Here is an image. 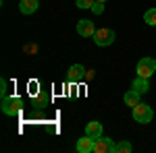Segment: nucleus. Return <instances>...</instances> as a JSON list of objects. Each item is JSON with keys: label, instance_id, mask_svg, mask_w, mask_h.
<instances>
[{"label": "nucleus", "instance_id": "2", "mask_svg": "<svg viewBox=\"0 0 156 153\" xmlns=\"http://www.w3.org/2000/svg\"><path fill=\"white\" fill-rule=\"evenodd\" d=\"M152 118H154V112H152V108L146 106V104H137V106L133 108V120L135 122H140V124H148V122H152Z\"/></svg>", "mask_w": 156, "mask_h": 153}, {"label": "nucleus", "instance_id": "10", "mask_svg": "<svg viewBox=\"0 0 156 153\" xmlns=\"http://www.w3.org/2000/svg\"><path fill=\"white\" fill-rule=\"evenodd\" d=\"M37 6H40L37 0H21V4H19V8H21L23 15H31V12H36Z\"/></svg>", "mask_w": 156, "mask_h": 153}, {"label": "nucleus", "instance_id": "7", "mask_svg": "<svg viewBox=\"0 0 156 153\" xmlns=\"http://www.w3.org/2000/svg\"><path fill=\"white\" fill-rule=\"evenodd\" d=\"M94 141H96V139H92V137L85 135L83 139L77 141V151L79 153H92L94 151Z\"/></svg>", "mask_w": 156, "mask_h": 153}, {"label": "nucleus", "instance_id": "15", "mask_svg": "<svg viewBox=\"0 0 156 153\" xmlns=\"http://www.w3.org/2000/svg\"><path fill=\"white\" fill-rule=\"evenodd\" d=\"M96 0H77V6L79 8H92Z\"/></svg>", "mask_w": 156, "mask_h": 153}, {"label": "nucleus", "instance_id": "1", "mask_svg": "<svg viewBox=\"0 0 156 153\" xmlns=\"http://www.w3.org/2000/svg\"><path fill=\"white\" fill-rule=\"evenodd\" d=\"M21 108H23V99H21V97H9V95L2 97V112H4L6 116L19 114Z\"/></svg>", "mask_w": 156, "mask_h": 153}, {"label": "nucleus", "instance_id": "3", "mask_svg": "<svg viewBox=\"0 0 156 153\" xmlns=\"http://www.w3.org/2000/svg\"><path fill=\"white\" fill-rule=\"evenodd\" d=\"M94 42H96V46H110L112 42H115V31L110 29V27H102V29H96V33H94Z\"/></svg>", "mask_w": 156, "mask_h": 153}, {"label": "nucleus", "instance_id": "13", "mask_svg": "<svg viewBox=\"0 0 156 153\" xmlns=\"http://www.w3.org/2000/svg\"><path fill=\"white\" fill-rule=\"evenodd\" d=\"M144 21H146L148 25L156 27V8H150V11H146V15H144Z\"/></svg>", "mask_w": 156, "mask_h": 153}, {"label": "nucleus", "instance_id": "11", "mask_svg": "<svg viewBox=\"0 0 156 153\" xmlns=\"http://www.w3.org/2000/svg\"><path fill=\"white\" fill-rule=\"evenodd\" d=\"M131 89H135L137 93H146V91L150 89V83H148V79H144V77H137V79L133 81Z\"/></svg>", "mask_w": 156, "mask_h": 153}, {"label": "nucleus", "instance_id": "14", "mask_svg": "<svg viewBox=\"0 0 156 153\" xmlns=\"http://www.w3.org/2000/svg\"><path fill=\"white\" fill-rule=\"evenodd\" d=\"M115 151H117V153H129V151H131V143H129V141H121V143H117Z\"/></svg>", "mask_w": 156, "mask_h": 153}, {"label": "nucleus", "instance_id": "17", "mask_svg": "<svg viewBox=\"0 0 156 153\" xmlns=\"http://www.w3.org/2000/svg\"><path fill=\"white\" fill-rule=\"evenodd\" d=\"M0 87H2V89H0V93H2V97H6V81H4V79L0 81Z\"/></svg>", "mask_w": 156, "mask_h": 153}, {"label": "nucleus", "instance_id": "6", "mask_svg": "<svg viewBox=\"0 0 156 153\" xmlns=\"http://www.w3.org/2000/svg\"><path fill=\"white\" fill-rule=\"evenodd\" d=\"M77 33H79V35H83V37H94L96 27H94V23H92V21L81 19V21L77 23Z\"/></svg>", "mask_w": 156, "mask_h": 153}, {"label": "nucleus", "instance_id": "9", "mask_svg": "<svg viewBox=\"0 0 156 153\" xmlns=\"http://www.w3.org/2000/svg\"><path fill=\"white\" fill-rule=\"evenodd\" d=\"M83 77H85V68L81 66V64H73L71 68H69V79H71V83L81 81Z\"/></svg>", "mask_w": 156, "mask_h": 153}, {"label": "nucleus", "instance_id": "18", "mask_svg": "<svg viewBox=\"0 0 156 153\" xmlns=\"http://www.w3.org/2000/svg\"><path fill=\"white\" fill-rule=\"evenodd\" d=\"M96 2H106V0H96Z\"/></svg>", "mask_w": 156, "mask_h": 153}, {"label": "nucleus", "instance_id": "4", "mask_svg": "<svg viewBox=\"0 0 156 153\" xmlns=\"http://www.w3.org/2000/svg\"><path fill=\"white\" fill-rule=\"evenodd\" d=\"M154 72H156V60L154 58H142L137 62V77L150 79Z\"/></svg>", "mask_w": 156, "mask_h": 153}, {"label": "nucleus", "instance_id": "5", "mask_svg": "<svg viewBox=\"0 0 156 153\" xmlns=\"http://www.w3.org/2000/svg\"><path fill=\"white\" fill-rule=\"evenodd\" d=\"M115 147L117 145L112 143V139H106V137H98L94 141V151L96 153H112Z\"/></svg>", "mask_w": 156, "mask_h": 153}, {"label": "nucleus", "instance_id": "8", "mask_svg": "<svg viewBox=\"0 0 156 153\" xmlns=\"http://www.w3.org/2000/svg\"><path fill=\"white\" fill-rule=\"evenodd\" d=\"M85 135H87V137H92V139L102 137V124H100V122H96V120L87 122V126H85Z\"/></svg>", "mask_w": 156, "mask_h": 153}, {"label": "nucleus", "instance_id": "16", "mask_svg": "<svg viewBox=\"0 0 156 153\" xmlns=\"http://www.w3.org/2000/svg\"><path fill=\"white\" fill-rule=\"evenodd\" d=\"M92 12H94V15H102V12H104V2H94Z\"/></svg>", "mask_w": 156, "mask_h": 153}, {"label": "nucleus", "instance_id": "12", "mask_svg": "<svg viewBox=\"0 0 156 153\" xmlns=\"http://www.w3.org/2000/svg\"><path fill=\"white\" fill-rule=\"evenodd\" d=\"M140 95H142V93H137L135 89H131V91H127V93H125V97H123V99H125V104H127V106L135 108L137 104H140Z\"/></svg>", "mask_w": 156, "mask_h": 153}]
</instances>
